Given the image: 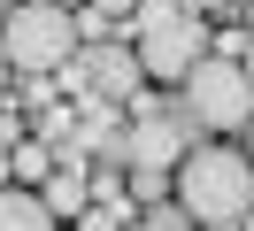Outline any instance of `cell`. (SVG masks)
<instances>
[{
  "label": "cell",
  "mask_w": 254,
  "mask_h": 231,
  "mask_svg": "<svg viewBox=\"0 0 254 231\" xmlns=\"http://www.w3.org/2000/svg\"><path fill=\"white\" fill-rule=\"evenodd\" d=\"M177 208L200 231H231L254 216V162L239 147H192L177 162Z\"/></svg>",
  "instance_id": "6da1fadb"
},
{
  "label": "cell",
  "mask_w": 254,
  "mask_h": 231,
  "mask_svg": "<svg viewBox=\"0 0 254 231\" xmlns=\"http://www.w3.org/2000/svg\"><path fill=\"white\" fill-rule=\"evenodd\" d=\"M208 46H216V31H208V15H192V0H139V15H131V54H139L146 77L185 85L208 62Z\"/></svg>",
  "instance_id": "7a4b0ae2"
},
{
  "label": "cell",
  "mask_w": 254,
  "mask_h": 231,
  "mask_svg": "<svg viewBox=\"0 0 254 231\" xmlns=\"http://www.w3.org/2000/svg\"><path fill=\"white\" fill-rule=\"evenodd\" d=\"M69 46H77V15H69L62 0H16L8 23H0V54H8V70H23V77L62 70Z\"/></svg>",
  "instance_id": "3957f363"
},
{
  "label": "cell",
  "mask_w": 254,
  "mask_h": 231,
  "mask_svg": "<svg viewBox=\"0 0 254 231\" xmlns=\"http://www.w3.org/2000/svg\"><path fill=\"white\" fill-rule=\"evenodd\" d=\"M185 108H192V123H208V131H239V123H254V77H247V62L208 54L200 70L185 77Z\"/></svg>",
  "instance_id": "277c9868"
},
{
  "label": "cell",
  "mask_w": 254,
  "mask_h": 231,
  "mask_svg": "<svg viewBox=\"0 0 254 231\" xmlns=\"http://www.w3.org/2000/svg\"><path fill=\"white\" fill-rule=\"evenodd\" d=\"M139 54L131 46H85V62H77V85H85V100H100V108H116V100H131L139 92Z\"/></svg>",
  "instance_id": "5b68a950"
},
{
  "label": "cell",
  "mask_w": 254,
  "mask_h": 231,
  "mask_svg": "<svg viewBox=\"0 0 254 231\" xmlns=\"http://www.w3.org/2000/svg\"><path fill=\"white\" fill-rule=\"evenodd\" d=\"M185 154H192L185 147V123H170V116H139L124 131V162L131 169H154V177H162V169H177Z\"/></svg>",
  "instance_id": "8992f818"
},
{
  "label": "cell",
  "mask_w": 254,
  "mask_h": 231,
  "mask_svg": "<svg viewBox=\"0 0 254 231\" xmlns=\"http://www.w3.org/2000/svg\"><path fill=\"white\" fill-rule=\"evenodd\" d=\"M39 200H47V216H54V224H62V216H85V208H93V177H85V162H77V154H69V162L54 169L47 185H39Z\"/></svg>",
  "instance_id": "52a82bcc"
},
{
  "label": "cell",
  "mask_w": 254,
  "mask_h": 231,
  "mask_svg": "<svg viewBox=\"0 0 254 231\" xmlns=\"http://www.w3.org/2000/svg\"><path fill=\"white\" fill-rule=\"evenodd\" d=\"M0 231H54V216L31 185H0Z\"/></svg>",
  "instance_id": "ba28073f"
},
{
  "label": "cell",
  "mask_w": 254,
  "mask_h": 231,
  "mask_svg": "<svg viewBox=\"0 0 254 231\" xmlns=\"http://www.w3.org/2000/svg\"><path fill=\"white\" fill-rule=\"evenodd\" d=\"M54 169H62V162H54L47 139H16V147H8V185H47Z\"/></svg>",
  "instance_id": "9c48e42d"
},
{
  "label": "cell",
  "mask_w": 254,
  "mask_h": 231,
  "mask_svg": "<svg viewBox=\"0 0 254 231\" xmlns=\"http://www.w3.org/2000/svg\"><path fill=\"white\" fill-rule=\"evenodd\" d=\"M124 231H200V224H192L185 208H139V216H131Z\"/></svg>",
  "instance_id": "30bf717a"
},
{
  "label": "cell",
  "mask_w": 254,
  "mask_h": 231,
  "mask_svg": "<svg viewBox=\"0 0 254 231\" xmlns=\"http://www.w3.org/2000/svg\"><path fill=\"white\" fill-rule=\"evenodd\" d=\"M124 224H131V208H124V200H93V208L77 216V231H124Z\"/></svg>",
  "instance_id": "8fae6325"
},
{
  "label": "cell",
  "mask_w": 254,
  "mask_h": 231,
  "mask_svg": "<svg viewBox=\"0 0 254 231\" xmlns=\"http://www.w3.org/2000/svg\"><path fill=\"white\" fill-rule=\"evenodd\" d=\"M100 15H139V0H93Z\"/></svg>",
  "instance_id": "7c38bea8"
},
{
  "label": "cell",
  "mask_w": 254,
  "mask_h": 231,
  "mask_svg": "<svg viewBox=\"0 0 254 231\" xmlns=\"http://www.w3.org/2000/svg\"><path fill=\"white\" fill-rule=\"evenodd\" d=\"M0 185H8V147H0Z\"/></svg>",
  "instance_id": "4fadbf2b"
},
{
  "label": "cell",
  "mask_w": 254,
  "mask_h": 231,
  "mask_svg": "<svg viewBox=\"0 0 254 231\" xmlns=\"http://www.w3.org/2000/svg\"><path fill=\"white\" fill-rule=\"evenodd\" d=\"M247 77H254V39H247Z\"/></svg>",
  "instance_id": "5bb4252c"
},
{
  "label": "cell",
  "mask_w": 254,
  "mask_h": 231,
  "mask_svg": "<svg viewBox=\"0 0 254 231\" xmlns=\"http://www.w3.org/2000/svg\"><path fill=\"white\" fill-rule=\"evenodd\" d=\"M0 85H8V54H0Z\"/></svg>",
  "instance_id": "9a60e30c"
},
{
  "label": "cell",
  "mask_w": 254,
  "mask_h": 231,
  "mask_svg": "<svg viewBox=\"0 0 254 231\" xmlns=\"http://www.w3.org/2000/svg\"><path fill=\"white\" fill-rule=\"evenodd\" d=\"M247 162H254V147H247Z\"/></svg>",
  "instance_id": "2e32d148"
}]
</instances>
